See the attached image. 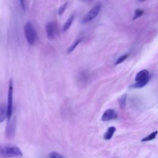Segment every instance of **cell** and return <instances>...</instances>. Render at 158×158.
<instances>
[{"mask_svg": "<svg viewBox=\"0 0 158 158\" xmlns=\"http://www.w3.org/2000/svg\"><path fill=\"white\" fill-rule=\"evenodd\" d=\"M24 34L29 44L33 45L35 43L37 39V34L31 22H27L25 23L24 26Z\"/></svg>", "mask_w": 158, "mask_h": 158, "instance_id": "3", "label": "cell"}, {"mask_svg": "<svg viewBox=\"0 0 158 158\" xmlns=\"http://www.w3.org/2000/svg\"><path fill=\"white\" fill-rule=\"evenodd\" d=\"M144 14V10L141 9H136L135 11V14H134V17L133 18V20H135L137 18L141 17L143 14Z\"/></svg>", "mask_w": 158, "mask_h": 158, "instance_id": "16", "label": "cell"}, {"mask_svg": "<svg viewBox=\"0 0 158 158\" xmlns=\"http://www.w3.org/2000/svg\"><path fill=\"white\" fill-rule=\"evenodd\" d=\"M23 154L20 149L10 143H0V157L11 158L15 157H21Z\"/></svg>", "mask_w": 158, "mask_h": 158, "instance_id": "1", "label": "cell"}, {"mask_svg": "<svg viewBox=\"0 0 158 158\" xmlns=\"http://www.w3.org/2000/svg\"><path fill=\"white\" fill-rule=\"evenodd\" d=\"M157 131L156 130V131H154V132L151 133V134H149V135H148L147 136H146V137L143 138L141 141L142 142H145V141H151V140L154 139L156 138V136H157Z\"/></svg>", "mask_w": 158, "mask_h": 158, "instance_id": "14", "label": "cell"}, {"mask_svg": "<svg viewBox=\"0 0 158 158\" xmlns=\"http://www.w3.org/2000/svg\"><path fill=\"white\" fill-rule=\"evenodd\" d=\"M73 20H74V15H72L70 17L68 18V19L67 20L65 23L64 24V26H63V28H62V30H63L64 31H65L68 30L70 28Z\"/></svg>", "mask_w": 158, "mask_h": 158, "instance_id": "12", "label": "cell"}, {"mask_svg": "<svg viewBox=\"0 0 158 158\" xmlns=\"http://www.w3.org/2000/svg\"><path fill=\"white\" fill-rule=\"evenodd\" d=\"M49 158H64L60 154L56 152H52L49 154Z\"/></svg>", "mask_w": 158, "mask_h": 158, "instance_id": "18", "label": "cell"}, {"mask_svg": "<svg viewBox=\"0 0 158 158\" xmlns=\"http://www.w3.org/2000/svg\"><path fill=\"white\" fill-rule=\"evenodd\" d=\"M127 94H123L118 99V102H119V106L120 109H123L126 106V101H127Z\"/></svg>", "mask_w": 158, "mask_h": 158, "instance_id": "13", "label": "cell"}, {"mask_svg": "<svg viewBox=\"0 0 158 158\" xmlns=\"http://www.w3.org/2000/svg\"><path fill=\"white\" fill-rule=\"evenodd\" d=\"M117 118V114L114 109H107L102 114L101 120L104 122H107L110 120L116 119Z\"/></svg>", "mask_w": 158, "mask_h": 158, "instance_id": "8", "label": "cell"}, {"mask_svg": "<svg viewBox=\"0 0 158 158\" xmlns=\"http://www.w3.org/2000/svg\"><path fill=\"white\" fill-rule=\"evenodd\" d=\"M12 102H13V83L12 80H10L9 83L8 94H7V118L9 120L11 119L12 113Z\"/></svg>", "mask_w": 158, "mask_h": 158, "instance_id": "4", "label": "cell"}, {"mask_svg": "<svg viewBox=\"0 0 158 158\" xmlns=\"http://www.w3.org/2000/svg\"><path fill=\"white\" fill-rule=\"evenodd\" d=\"M129 56V54L128 53H126V54H124L123 55H122L121 56H120L116 60L115 62V65H118V64H121L122 62H123V61H125L127 57Z\"/></svg>", "mask_w": 158, "mask_h": 158, "instance_id": "15", "label": "cell"}, {"mask_svg": "<svg viewBox=\"0 0 158 158\" xmlns=\"http://www.w3.org/2000/svg\"><path fill=\"white\" fill-rule=\"evenodd\" d=\"M20 6L22 7V9L23 10H25V4H24V1H20Z\"/></svg>", "mask_w": 158, "mask_h": 158, "instance_id": "19", "label": "cell"}, {"mask_svg": "<svg viewBox=\"0 0 158 158\" xmlns=\"http://www.w3.org/2000/svg\"><path fill=\"white\" fill-rule=\"evenodd\" d=\"M7 118V108L5 104H0V123L4 121Z\"/></svg>", "mask_w": 158, "mask_h": 158, "instance_id": "9", "label": "cell"}, {"mask_svg": "<svg viewBox=\"0 0 158 158\" xmlns=\"http://www.w3.org/2000/svg\"><path fill=\"white\" fill-rule=\"evenodd\" d=\"M81 40H82L81 38H78L76 39L75 41L68 48V49L67 50V54L71 53L76 48V47L78 46V44H79L81 43Z\"/></svg>", "mask_w": 158, "mask_h": 158, "instance_id": "11", "label": "cell"}, {"mask_svg": "<svg viewBox=\"0 0 158 158\" xmlns=\"http://www.w3.org/2000/svg\"><path fill=\"white\" fill-rule=\"evenodd\" d=\"M101 8V4L100 2L96 4L94 6H93L89 11H88L86 14L82 19V23H88L92 20H93L99 14Z\"/></svg>", "mask_w": 158, "mask_h": 158, "instance_id": "5", "label": "cell"}, {"mask_svg": "<svg viewBox=\"0 0 158 158\" xmlns=\"http://www.w3.org/2000/svg\"><path fill=\"white\" fill-rule=\"evenodd\" d=\"M46 31L47 34V37L49 40H53L55 38L56 34V27L55 24L52 22H48L46 25Z\"/></svg>", "mask_w": 158, "mask_h": 158, "instance_id": "7", "label": "cell"}, {"mask_svg": "<svg viewBox=\"0 0 158 158\" xmlns=\"http://www.w3.org/2000/svg\"><path fill=\"white\" fill-rule=\"evenodd\" d=\"M67 2H65V3H64L62 5H61V6L59 8V10H58V14L59 15H61L65 11V9H66V7L67 6Z\"/></svg>", "mask_w": 158, "mask_h": 158, "instance_id": "17", "label": "cell"}, {"mask_svg": "<svg viewBox=\"0 0 158 158\" xmlns=\"http://www.w3.org/2000/svg\"><path fill=\"white\" fill-rule=\"evenodd\" d=\"M15 118L8 121L6 128V136L7 138H12L15 134Z\"/></svg>", "mask_w": 158, "mask_h": 158, "instance_id": "6", "label": "cell"}, {"mask_svg": "<svg viewBox=\"0 0 158 158\" xmlns=\"http://www.w3.org/2000/svg\"><path fill=\"white\" fill-rule=\"evenodd\" d=\"M149 80V73L147 70H142L139 72L136 77L135 80L136 83L131 85L133 88H142L145 86Z\"/></svg>", "mask_w": 158, "mask_h": 158, "instance_id": "2", "label": "cell"}, {"mask_svg": "<svg viewBox=\"0 0 158 158\" xmlns=\"http://www.w3.org/2000/svg\"><path fill=\"white\" fill-rule=\"evenodd\" d=\"M115 130H116V129H115V127H109L104 135V138L106 140L110 139L112 138L114 133H115Z\"/></svg>", "mask_w": 158, "mask_h": 158, "instance_id": "10", "label": "cell"}]
</instances>
